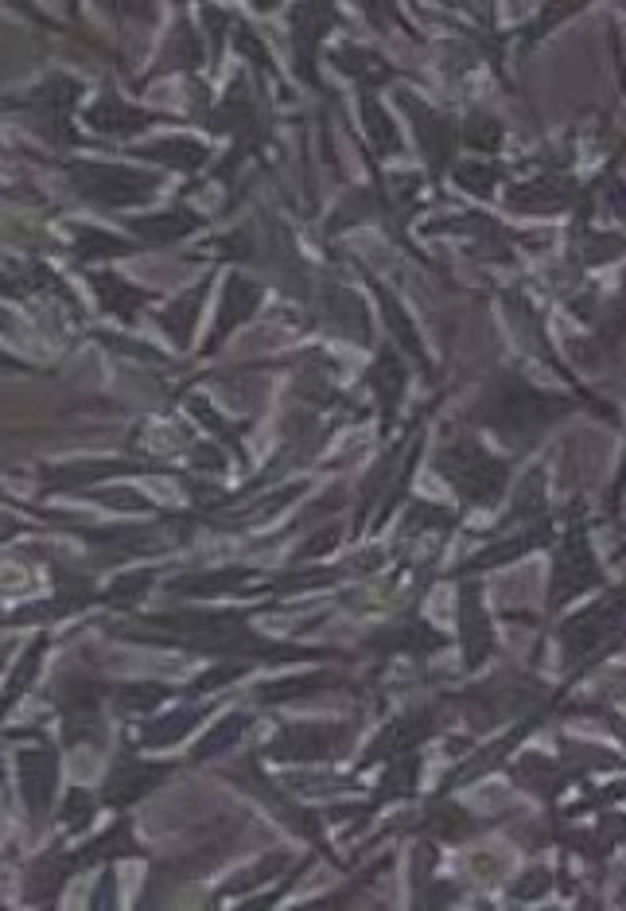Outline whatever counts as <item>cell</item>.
Wrapping results in <instances>:
<instances>
[{
    "label": "cell",
    "instance_id": "d6a6232c",
    "mask_svg": "<svg viewBox=\"0 0 626 911\" xmlns=\"http://www.w3.org/2000/svg\"><path fill=\"white\" fill-rule=\"evenodd\" d=\"M471 141H475L479 148H494V141H498V125L487 121V117H479V121H475V133H471Z\"/></svg>",
    "mask_w": 626,
    "mask_h": 911
},
{
    "label": "cell",
    "instance_id": "8fae6325",
    "mask_svg": "<svg viewBox=\"0 0 626 911\" xmlns=\"http://www.w3.org/2000/svg\"><path fill=\"white\" fill-rule=\"evenodd\" d=\"M86 121H90L98 133H113V137H129V133H140V129L152 125L148 113L129 110V106H121L117 98H102L94 110L86 113Z\"/></svg>",
    "mask_w": 626,
    "mask_h": 911
},
{
    "label": "cell",
    "instance_id": "603a6c76",
    "mask_svg": "<svg viewBox=\"0 0 626 911\" xmlns=\"http://www.w3.org/2000/svg\"><path fill=\"white\" fill-rule=\"evenodd\" d=\"M401 363L389 355V351H382V363L374 366V386L382 390L385 398V409H393V401H397V394H401Z\"/></svg>",
    "mask_w": 626,
    "mask_h": 911
},
{
    "label": "cell",
    "instance_id": "f546056e",
    "mask_svg": "<svg viewBox=\"0 0 626 911\" xmlns=\"http://www.w3.org/2000/svg\"><path fill=\"white\" fill-rule=\"evenodd\" d=\"M39 655H43V643H35L32 651H28V655H24V662H20V666H16V678H12V690H8V697H16V693H20V690H24V686H28V678H32V670H35V666H39Z\"/></svg>",
    "mask_w": 626,
    "mask_h": 911
},
{
    "label": "cell",
    "instance_id": "d4e9b609",
    "mask_svg": "<svg viewBox=\"0 0 626 911\" xmlns=\"http://www.w3.org/2000/svg\"><path fill=\"white\" fill-rule=\"evenodd\" d=\"M245 729V717H226L218 729L210 732V740H203L199 744V752H195V760H207V756H214L218 748H230L234 740H238V732Z\"/></svg>",
    "mask_w": 626,
    "mask_h": 911
},
{
    "label": "cell",
    "instance_id": "4fadbf2b",
    "mask_svg": "<svg viewBox=\"0 0 626 911\" xmlns=\"http://www.w3.org/2000/svg\"><path fill=\"white\" fill-rule=\"evenodd\" d=\"M129 226H133V234L148 238V242H175V238H183L187 230H195V226H199V215H191V211H168V215L133 219Z\"/></svg>",
    "mask_w": 626,
    "mask_h": 911
},
{
    "label": "cell",
    "instance_id": "7c38bea8",
    "mask_svg": "<svg viewBox=\"0 0 626 911\" xmlns=\"http://www.w3.org/2000/svg\"><path fill=\"white\" fill-rule=\"evenodd\" d=\"M463 639H467V662L479 666L490 651V627H487V616L479 608V596L475 588L463 592Z\"/></svg>",
    "mask_w": 626,
    "mask_h": 911
},
{
    "label": "cell",
    "instance_id": "cb8c5ba5",
    "mask_svg": "<svg viewBox=\"0 0 626 911\" xmlns=\"http://www.w3.org/2000/svg\"><path fill=\"white\" fill-rule=\"evenodd\" d=\"M129 246L125 242H109V234H98V230H78V257H117L125 254Z\"/></svg>",
    "mask_w": 626,
    "mask_h": 911
},
{
    "label": "cell",
    "instance_id": "6da1fadb",
    "mask_svg": "<svg viewBox=\"0 0 626 911\" xmlns=\"http://www.w3.org/2000/svg\"><path fill=\"white\" fill-rule=\"evenodd\" d=\"M74 187L102 203V207H129V203H144L152 199L156 191V176H144V172H129V168H109V164H86V160H74L67 168Z\"/></svg>",
    "mask_w": 626,
    "mask_h": 911
},
{
    "label": "cell",
    "instance_id": "83f0119b",
    "mask_svg": "<svg viewBox=\"0 0 626 911\" xmlns=\"http://www.w3.org/2000/svg\"><path fill=\"white\" fill-rule=\"evenodd\" d=\"M160 697H168V690H164V686H152V682H144V686H125V690H121L125 709H152V705H160Z\"/></svg>",
    "mask_w": 626,
    "mask_h": 911
},
{
    "label": "cell",
    "instance_id": "ac0fdd59",
    "mask_svg": "<svg viewBox=\"0 0 626 911\" xmlns=\"http://www.w3.org/2000/svg\"><path fill=\"white\" fill-rule=\"evenodd\" d=\"M331 59H335V67H343V71L354 74V78H362V82H378V78L389 74V67H385L378 55H366V51H358V47H350L347 55L335 51Z\"/></svg>",
    "mask_w": 626,
    "mask_h": 911
},
{
    "label": "cell",
    "instance_id": "836d02e7",
    "mask_svg": "<svg viewBox=\"0 0 626 911\" xmlns=\"http://www.w3.org/2000/svg\"><path fill=\"white\" fill-rule=\"evenodd\" d=\"M195 464H203V468H222V460H218V452H214V448H199Z\"/></svg>",
    "mask_w": 626,
    "mask_h": 911
},
{
    "label": "cell",
    "instance_id": "1f68e13d",
    "mask_svg": "<svg viewBox=\"0 0 626 911\" xmlns=\"http://www.w3.org/2000/svg\"><path fill=\"white\" fill-rule=\"evenodd\" d=\"M238 674H242L238 666H222V670H210L207 678H199V682H195V690L203 693V690H214V686H226V682H234Z\"/></svg>",
    "mask_w": 626,
    "mask_h": 911
},
{
    "label": "cell",
    "instance_id": "8992f818",
    "mask_svg": "<svg viewBox=\"0 0 626 911\" xmlns=\"http://www.w3.org/2000/svg\"><path fill=\"white\" fill-rule=\"evenodd\" d=\"M619 608H623V600L611 596V600H603L599 608H592V612H584V616L564 623L560 635H564V643H568V655L580 658V655H588V651H595V643H603V639L615 631Z\"/></svg>",
    "mask_w": 626,
    "mask_h": 911
},
{
    "label": "cell",
    "instance_id": "52a82bcc",
    "mask_svg": "<svg viewBox=\"0 0 626 911\" xmlns=\"http://www.w3.org/2000/svg\"><path fill=\"white\" fill-rule=\"evenodd\" d=\"M55 779H59V767H55V752L51 748H28V752H20V787H24V799L32 806V814L47 810L51 791H55Z\"/></svg>",
    "mask_w": 626,
    "mask_h": 911
},
{
    "label": "cell",
    "instance_id": "277c9868",
    "mask_svg": "<svg viewBox=\"0 0 626 911\" xmlns=\"http://www.w3.org/2000/svg\"><path fill=\"white\" fill-rule=\"evenodd\" d=\"M350 740V732L343 725H296L284 729L269 744V752L277 760H327L335 752H343Z\"/></svg>",
    "mask_w": 626,
    "mask_h": 911
},
{
    "label": "cell",
    "instance_id": "d6986e66",
    "mask_svg": "<svg viewBox=\"0 0 626 911\" xmlns=\"http://www.w3.org/2000/svg\"><path fill=\"white\" fill-rule=\"evenodd\" d=\"M207 292V285H199V289L191 292V296H183L175 308H168L164 312V328L175 335V343H187V331H191V324H195V316H199V296Z\"/></svg>",
    "mask_w": 626,
    "mask_h": 911
},
{
    "label": "cell",
    "instance_id": "9a60e30c",
    "mask_svg": "<svg viewBox=\"0 0 626 911\" xmlns=\"http://www.w3.org/2000/svg\"><path fill=\"white\" fill-rule=\"evenodd\" d=\"M94 289H98V296L105 300V308L117 312V316H125V320L137 312V304L144 300L137 289H129V285H125L121 277H113V273H98V277H94Z\"/></svg>",
    "mask_w": 626,
    "mask_h": 911
},
{
    "label": "cell",
    "instance_id": "ba28073f",
    "mask_svg": "<svg viewBox=\"0 0 626 911\" xmlns=\"http://www.w3.org/2000/svg\"><path fill=\"white\" fill-rule=\"evenodd\" d=\"M599 581V569H595L592 553L584 546V538H572L564 553H560V565H557V588H553V604H564L572 600L576 592L592 588Z\"/></svg>",
    "mask_w": 626,
    "mask_h": 911
},
{
    "label": "cell",
    "instance_id": "4316f807",
    "mask_svg": "<svg viewBox=\"0 0 626 911\" xmlns=\"http://www.w3.org/2000/svg\"><path fill=\"white\" fill-rule=\"evenodd\" d=\"M94 806H98V802L90 799L86 791H70L67 806H63V822H67L70 830H86V822H90Z\"/></svg>",
    "mask_w": 626,
    "mask_h": 911
},
{
    "label": "cell",
    "instance_id": "44dd1931",
    "mask_svg": "<svg viewBox=\"0 0 626 911\" xmlns=\"http://www.w3.org/2000/svg\"><path fill=\"white\" fill-rule=\"evenodd\" d=\"M137 845H133V834H129V826H113V830H105L102 841H94L90 849H82L78 857H74V865H90L94 857H109V853H133Z\"/></svg>",
    "mask_w": 626,
    "mask_h": 911
},
{
    "label": "cell",
    "instance_id": "484cf974",
    "mask_svg": "<svg viewBox=\"0 0 626 911\" xmlns=\"http://www.w3.org/2000/svg\"><path fill=\"white\" fill-rule=\"evenodd\" d=\"M362 110H366V125H370V137L382 145V152H397V129L389 125V117H385L370 98L362 102Z\"/></svg>",
    "mask_w": 626,
    "mask_h": 911
},
{
    "label": "cell",
    "instance_id": "9c48e42d",
    "mask_svg": "<svg viewBox=\"0 0 626 911\" xmlns=\"http://www.w3.org/2000/svg\"><path fill=\"white\" fill-rule=\"evenodd\" d=\"M257 300H261V289L257 285H249L245 277H230V285H226V300H222V312H218V331H214V339H210V351L218 347V339H226L230 331L242 324L245 316H253V308H257Z\"/></svg>",
    "mask_w": 626,
    "mask_h": 911
},
{
    "label": "cell",
    "instance_id": "30bf717a",
    "mask_svg": "<svg viewBox=\"0 0 626 911\" xmlns=\"http://www.w3.org/2000/svg\"><path fill=\"white\" fill-rule=\"evenodd\" d=\"M401 106L413 110V121H417V129H420V145L428 152V164L440 168V164L448 160V152H452V129H448V121H440L432 110H424L417 98H409V94L401 98Z\"/></svg>",
    "mask_w": 626,
    "mask_h": 911
},
{
    "label": "cell",
    "instance_id": "f1b7e54d",
    "mask_svg": "<svg viewBox=\"0 0 626 911\" xmlns=\"http://www.w3.org/2000/svg\"><path fill=\"white\" fill-rule=\"evenodd\" d=\"M382 308H385V320H389V324H393V331H397V339H401V343H409V347H413V351L420 355V343H417V335H413V324L401 316V308L393 304V296H385V292H382Z\"/></svg>",
    "mask_w": 626,
    "mask_h": 911
},
{
    "label": "cell",
    "instance_id": "5bb4252c",
    "mask_svg": "<svg viewBox=\"0 0 626 911\" xmlns=\"http://www.w3.org/2000/svg\"><path fill=\"white\" fill-rule=\"evenodd\" d=\"M207 713V705H199V709H179V713H172V717H164V721H156V725H148L144 729V748H168V744H175L183 732H191L195 725H199V717Z\"/></svg>",
    "mask_w": 626,
    "mask_h": 911
},
{
    "label": "cell",
    "instance_id": "7402d4cb",
    "mask_svg": "<svg viewBox=\"0 0 626 911\" xmlns=\"http://www.w3.org/2000/svg\"><path fill=\"white\" fill-rule=\"evenodd\" d=\"M238 581H245L242 569H226V573H210V577H187L183 584H175V592H191V596H218L238 588Z\"/></svg>",
    "mask_w": 626,
    "mask_h": 911
},
{
    "label": "cell",
    "instance_id": "2e32d148",
    "mask_svg": "<svg viewBox=\"0 0 626 911\" xmlns=\"http://www.w3.org/2000/svg\"><path fill=\"white\" fill-rule=\"evenodd\" d=\"M140 156H152L160 164H179V168H199L207 160V148L195 145V141H164L160 148H140Z\"/></svg>",
    "mask_w": 626,
    "mask_h": 911
},
{
    "label": "cell",
    "instance_id": "ffe728a7",
    "mask_svg": "<svg viewBox=\"0 0 626 911\" xmlns=\"http://www.w3.org/2000/svg\"><path fill=\"white\" fill-rule=\"evenodd\" d=\"M74 98H78V82H70V78H51L39 94H35L32 102L39 106V110H47V113H67L70 106H74Z\"/></svg>",
    "mask_w": 626,
    "mask_h": 911
},
{
    "label": "cell",
    "instance_id": "4dcf8cb0",
    "mask_svg": "<svg viewBox=\"0 0 626 911\" xmlns=\"http://www.w3.org/2000/svg\"><path fill=\"white\" fill-rule=\"evenodd\" d=\"M490 176H494V172H487V168H459V183L471 187V191H479V195H487L490 191Z\"/></svg>",
    "mask_w": 626,
    "mask_h": 911
},
{
    "label": "cell",
    "instance_id": "e0dca14e",
    "mask_svg": "<svg viewBox=\"0 0 626 911\" xmlns=\"http://www.w3.org/2000/svg\"><path fill=\"white\" fill-rule=\"evenodd\" d=\"M424 732H428V721H424V717H409V721H401V725H393V729L385 732V740H378V744H374V752H370V756L405 752V748H413V744H417Z\"/></svg>",
    "mask_w": 626,
    "mask_h": 911
},
{
    "label": "cell",
    "instance_id": "3957f363",
    "mask_svg": "<svg viewBox=\"0 0 626 911\" xmlns=\"http://www.w3.org/2000/svg\"><path fill=\"white\" fill-rule=\"evenodd\" d=\"M557 409H560L557 401H545L541 394H529L525 386H518L514 394H494V398L483 405V417H487L498 433H510V437H514L518 429L533 433V429L549 425V417H553Z\"/></svg>",
    "mask_w": 626,
    "mask_h": 911
},
{
    "label": "cell",
    "instance_id": "5b68a950",
    "mask_svg": "<svg viewBox=\"0 0 626 911\" xmlns=\"http://www.w3.org/2000/svg\"><path fill=\"white\" fill-rule=\"evenodd\" d=\"M164 775H168V764H137V760L121 756V760L113 764V771H109V779H105L102 799L109 802V806L137 802V799H144L152 787H160Z\"/></svg>",
    "mask_w": 626,
    "mask_h": 911
},
{
    "label": "cell",
    "instance_id": "7a4b0ae2",
    "mask_svg": "<svg viewBox=\"0 0 626 911\" xmlns=\"http://www.w3.org/2000/svg\"><path fill=\"white\" fill-rule=\"evenodd\" d=\"M440 472L475 503H494L502 495V483H506V464L490 460L487 452L475 448V444H459L452 452H444L440 456Z\"/></svg>",
    "mask_w": 626,
    "mask_h": 911
}]
</instances>
